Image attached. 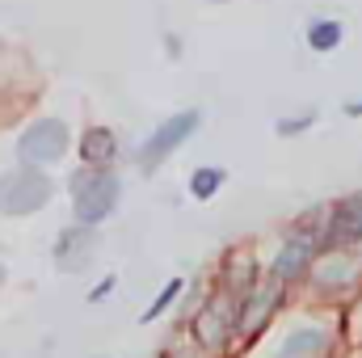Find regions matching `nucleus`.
Wrapping results in <instances>:
<instances>
[{"mask_svg":"<svg viewBox=\"0 0 362 358\" xmlns=\"http://www.w3.org/2000/svg\"><path fill=\"white\" fill-rule=\"evenodd\" d=\"M68 190H72V215L85 228H101L122 202V178L114 169H89L85 165L81 173H72Z\"/></svg>","mask_w":362,"mask_h":358,"instance_id":"obj_1","label":"nucleus"},{"mask_svg":"<svg viewBox=\"0 0 362 358\" xmlns=\"http://www.w3.org/2000/svg\"><path fill=\"white\" fill-rule=\"evenodd\" d=\"M181 287H185L181 278H169V282H165V291H160V295H156V299H152V304L144 308V316H139V321H144V325H152V321H160V316H165V312H169V308L177 304Z\"/></svg>","mask_w":362,"mask_h":358,"instance_id":"obj_14","label":"nucleus"},{"mask_svg":"<svg viewBox=\"0 0 362 358\" xmlns=\"http://www.w3.org/2000/svg\"><path fill=\"white\" fill-rule=\"evenodd\" d=\"M236 312H240V304L211 299V304L198 312V321H194V333H198V342H202V346H211V350L228 346V337L236 333Z\"/></svg>","mask_w":362,"mask_h":358,"instance_id":"obj_7","label":"nucleus"},{"mask_svg":"<svg viewBox=\"0 0 362 358\" xmlns=\"http://www.w3.org/2000/svg\"><path fill=\"white\" fill-rule=\"evenodd\" d=\"M325 245L329 249H346V245H362V194L341 198L329 211V228H325Z\"/></svg>","mask_w":362,"mask_h":358,"instance_id":"obj_8","label":"nucleus"},{"mask_svg":"<svg viewBox=\"0 0 362 358\" xmlns=\"http://www.w3.org/2000/svg\"><path fill=\"white\" fill-rule=\"evenodd\" d=\"M198 127H202V110H177L173 118H165V122H160V127L139 144V152H135V156H139V165H144L148 173H152V169H160V165L177 152V148L194 135V131H198Z\"/></svg>","mask_w":362,"mask_h":358,"instance_id":"obj_4","label":"nucleus"},{"mask_svg":"<svg viewBox=\"0 0 362 358\" xmlns=\"http://www.w3.org/2000/svg\"><path fill=\"white\" fill-rule=\"evenodd\" d=\"M274 304H278V282L249 291V295H245V304H240V312H236V329H240V333H257V329H262V321H270Z\"/></svg>","mask_w":362,"mask_h":358,"instance_id":"obj_9","label":"nucleus"},{"mask_svg":"<svg viewBox=\"0 0 362 358\" xmlns=\"http://www.w3.org/2000/svg\"><path fill=\"white\" fill-rule=\"evenodd\" d=\"M346 114L350 118H362V101H346Z\"/></svg>","mask_w":362,"mask_h":358,"instance_id":"obj_18","label":"nucleus"},{"mask_svg":"<svg viewBox=\"0 0 362 358\" xmlns=\"http://www.w3.org/2000/svg\"><path fill=\"white\" fill-rule=\"evenodd\" d=\"M312 258H316V241L308 232H295V236L282 241V249H278V258H274V266H270V278L278 287L295 282V278H303L312 270Z\"/></svg>","mask_w":362,"mask_h":358,"instance_id":"obj_6","label":"nucleus"},{"mask_svg":"<svg viewBox=\"0 0 362 358\" xmlns=\"http://www.w3.org/2000/svg\"><path fill=\"white\" fill-rule=\"evenodd\" d=\"M181 358H198V354H181Z\"/></svg>","mask_w":362,"mask_h":358,"instance_id":"obj_20","label":"nucleus"},{"mask_svg":"<svg viewBox=\"0 0 362 358\" xmlns=\"http://www.w3.org/2000/svg\"><path fill=\"white\" fill-rule=\"evenodd\" d=\"M4 278H8V274H4V262H0V287H4Z\"/></svg>","mask_w":362,"mask_h":358,"instance_id":"obj_19","label":"nucleus"},{"mask_svg":"<svg viewBox=\"0 0 362 358\" xmlns=\"http://www.w3.org/2000/svg\"><path fill=\"white\" fill-rule=\"evenodd\" d=\"M97 245H101L97 228H85V224H76V228L59 232V241H55L51 258H55V266L64 270V274H81V270H85V266L93 262Z\"/></svg>","mask_w":362,"mask_h":358,"instance_id":"obj_5","label":"nucleus"},{"mask_svg":"<svg viewBox=\"0 0 362 358\" xmlns=\"http://www.w3.org/2000/svg\"><path fill=\"white\" fill-rule=\"evenodd\" d=\"M114 287H118V278H114V274H110V278H101V282H97V287L89 291V304H101V299H105Z\"/></svg>","mask_w":362,"mask_h":358,"instance_id":"obj_17","label":"nucleus"},{"mask_svg":"<svg viewBox=\"0 0 362 358\" xmlns=\"http://www.w3.org/2000/svg\"><path fill=\"white\" fill-rule=\"evenodd\" d=\"M312 122H316V114H312V110H308V114H299V118H278V135H286V139H291V135H303Z\"/></svg>","mask_w":362,"mask_h":358,"instance_id":"obj_15","label":"nucleus"},{"mask_svg":"<svg viewBox=\"0 0 362 358\" xmlns=\"http://www.w3.org/2000/svg\"><path fill=\"white\" fill-rule=\"evenodd\" d=\"M68 148H72V131H68L64 118H51V114H47V118H34V122L17 135V161H21V165H34V169L64 161Z\"/></svg>","mask_w":362,"mask_h":358,"instance_id":"obj_3","label":"nucleus"},{"mask_svg":"<svg viewBox=\"0 0 362 358\" xmlns=\"http://www.w3.org/2000/svg\"><path fill=\"white\" fill-rule=\"evenodd\" d=\"M308 47L312 51H337L341 47V21H333V17H320V21H312L308 25Z\"/></svg>","mask_w":362,"mask_h":358,"instance_id":"obj_13","label":"nucleus"},{"mask_svg":"<svg viewBox=\"0 0 362 358\" xmlns=\"http://www.w3.org/2000/svg\"><path fill=\"white\" fill-rule=\"evenodd\" d=\"M325 346H329V333L325 329H295L278 346V358H320Z\"/></svg>","mask_w":362,"mask_h":358,"instance_id":"obj_11","label":"nucleus"},{"mask_svg":"<svg viewBox=\"0 0 362 358\" xmlns=\"http://www.w3.org/2000/svg\"><path fill=\"white\" fill-rule=\"evenodd\" d=\"M215 4H223V0H215Z\"/></svg>","mask_w":362,"mask_h":358,"instance_id":"obj_21","label":"nucleus"},{"mask_svg":"<svg viewBox=\"0 0 362 358\" xmlns=\"http://www.w3.org/2000/svg\"><path fill=\"white\" fill-rule=\"evenodd\" d=\"M81 156H85L89 169H110L118 161V135L110 127H89L81 135Z\"/></svg>","mask_w":362,"mask_h":358,"instance_id":"obj_10","label":"nucleus"},{"mask_svg":"<svg viewBox=\"0 0 362 358\" xmlns=\"http://www.w3.org/2000/svg\"><path fill=\"white\" fill-rule=\"evenodd\" d=\"M51 198H55V178L34 165H17L0 178V215H8V219L38 215Z\"/></svg>","mask_w":362,"mask_h":358,"instance_id":"obj_2","label":"nucleus"},{"mask_svg":"<svg viewBox=\"0 0 362 358\" xmlns=\"http://www.w3.org/2000/svg\"><path fill=\"white\" fill-rule=\"evenodd\" d=\"M223 185H228V169H219V165H202V169L189 173V194L198 202H211Z\"/></svg>","mask_w":362,"mask_h":358,"instance_id":"obj_12","label":"nucleus"},{"mask_svg":"<svg viewBox=\"0 0 362 358\" xmlns=\"http://www.w3.org/2000/svg\"><path fill=\"white\" fill-rule=\"evenodd\" d=\"M325 270H333V274H316L320 287H337V282H350L354 278V266H346V262H333V266H325Z\"/></svg>","mask_w":362,"mask_h":358,"instance_id":"obj_16","label":"nucleus"}]
</instances>
